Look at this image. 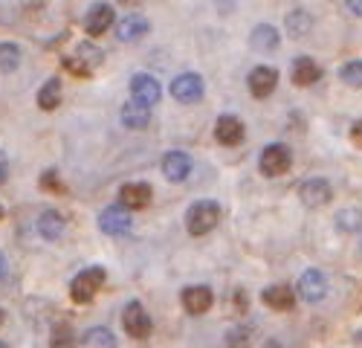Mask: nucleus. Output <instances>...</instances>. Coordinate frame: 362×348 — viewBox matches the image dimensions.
I'll return each instance as SVG.
<instances>
[{"instance_id":"nucleus-2","label":"nucleus","mask_w":362,"mask_h":348,"mask_svg":"<svg viewBox=\"0 0 362 348\" xmlns=\"http://www.w3.org/2000/svg\"><path fill=\"white\" fill-rule=\"evenodd\" d=\"M105 284V267H87L81 273H76V279L70 282V299L76 305H87Z\"/></svg>"},{"instance_id":"nucleus-12","label":"nucleus","mask_w":362,"mask_h":348,"mask_svg":"<svg viewBox=\"0 0 362 348\" xmlns=\"http://www.w3.org/2000/svg\"><path fill=\"white\" fill-rule=\"evenodd\" d=\"M163 174L171 183H183L192 174V157L186 151H168L163 157Z\"/></svg>"},{"instance_id":"nucleus-10","label":"nucleus","mask_w":362,"mask_h":348,"mask_svg":"<svg viewBox=\"0 0 362 348\" xmlns=\"http://www.w3.org/2000/svg\"><path fill=\"white\" fill-rule=\"evenodd\" d=\"M247 84H250V93H252L255 99H267L269 93L276 91V84H279V70L261 64V67H255V70L250 73Z\"/></svg>"},{"instance_id":"nucleus-22","label":"nucleus","mask_w":362,"mask_h":348,"mask_svg":"<svg viewBox=\"0 0 362 348\" xmlns=\"http://www.w3.org/2000/svg\"><path fill=\"white\" fill-rule=\"evenodd\" d=\"M38 232H41V238H47V241L62 238V232H64V215H62V212H55V209H47V212H41V221H38Z\"/></svg>"},{"instance_id":"nucleus-33","label":"nucleus","mask_w":362,"mask_h":348,"mask_svg":"<svg viewBox=\"0 0 362 348\" xmlns=\"http://www.w3.org/2000/svg\"><path fill=\"white\" fill-rule=\"evenodd\" d=\"M345 6H348L354 15H359V18H362V0H345Z\"/></svg>"},{"instance_id":"nucleus-34","label":"nucleus","mask_w":362,"mask_h":348,"mask_svg":"<svg viewBox=\"0 0 362 348\" xmlns=\"http://www.w3.org/2000/svg\"><path fill=\"white\" fill-rule=\"evenodd\" d=\"M351 137H354V142H356V145H362V120H359V122L354 125V131H351Z\"/></svg>"},{"instance_id":"nucleus-15","label":"nucleus","mask_w":362,"mask_h":348,"mask_svg":"<svg viewBox=\"0 0 362 348\" xmlns=\"http://www.w3.org/2000/svg\"><path fill=\"white\" fill-rule=\"evenodd\" d=\"M215 139L221 145H238V142H244V122H240L238 116H232V113H223L221 120L215 122Z\"/></svg>"},{"instance_id":"nucleus-7","label":"nucleus","mask_w":362,"mask_h":348,"mask_svg":"<svg viewBox=\"0 0 362 348\" xmlns=\"http://www.w3.org/2000/svg\"><path fill=\"white\" fill-rule=\"evenodd\" d=\"M298 197H301L305 207L319 209V207H327V203H330V197H334V189H330V183L322 180V178H310V180H305V183L298 186Z\"/></svg>"},{"instance_id":"nucleus-36","label":"nucleus","mask_w":362,"mask_h":348,"mask_svg":"<svg viewBox=\"0 0 362 348\" xmlns=\"http://www.w3.org/2000/svg\"><path fill=\"white\" fill-rule=\"evenodd\" d=\"M0 325H4V311H0Z\"/></svg>"},{"instance_id":"nucleus-37","label":"nucleus","mask_w":362,"mask_h":348,"mask_svg":"<svg viewBox=\"0 0 362 348\" xmlns=\"http://www.w3.org/2000/svg\"><path fill=\"white\" fill-rule=\"evenodd\" d=\"M0 218H4V209H0Z\"/></svg>"},{"instance_id":"nucleus-23","label":"nucleus","mask_w":362,"mask_h":348,"mask_svg":"<svg viewBox=\"0 0 362 348\" xmlns=\"http://www.w3.org/2000/svg\"><path fill=\"white\" fill-rule=\"evenodd\" d=\"M62 105V81L58 79H49L41 91H38V108L41 110H55Z\"/></svg>"},{"instance_id":"nucleus-29","label":"nucleus","mask_w":362,"mask_h":348,"mask_svg":"<svg viewBox=\"0 0 362 348\" xmlns=\"http://www.w3.org/2000/svg\"><path fill=\"white\" fill-rule=\"evenodd\" d=\"M339 76L348 87H362V62H348Z\"/></svg>"},{"instance_id":"nucleus-19","label":"nucleus","mask_w":362,"mask_h":348,"mask_svg":"<svg viewBox=\"0 0 362 348\" xmlns=\"http://www.w3.org/2000/svg\"><path fill=\"white\" fill-rule=\"evenodd\" d=\"M293 81L298 84V87H310V84H316L319 79H322V67L313 62L310 55H298L296 62H293Z\"/></svg>"},{"instance_id":"nucleus-13","label":"nucleus","mask_w":362,"mask_h":348,"mask_svg":"<svg viewBox=\"0 0 362 348\" xmlns=\"http://www.w3.org/2000/svg\"><path fill=\"white\" fill-rule=\"evenodd\" d=\"M113 6L110 4H96V6H90L87 18H84V29H87V35H102L107 33V29L113 26Z\"/></svg>"},{"instance_id":"nucleus-3","label":"nucleus","mask_w":362,"mask_h":348,"mask_svg":"<svg viewBox=\"0 0 362 348\" xmlns=\"http://www.w3.org/2000/svg\"><path fill=\"white\" fill-rule=\"evenodd\" d=\"M99 64H102V50H96L93 44H78L76 52L64 58V67L78 79H90Z\"/></svg>"},{"instance_id":"nucleus-38","label":"nucleus","mask_w":362,"mask_h":348,"mask_svg":"<svg viewBox=\"0 0 362 348\" xmlns=\"http://www.w3.org/2000/svg\"><path fill=\"white\" fill-rule=\"evenodd\" d=\"M0 348H6V345H0Z\"/></svg>"},{"instance_id":"nucleus-20","label":"nucleus","mask_w":362,"mask_h":348,"mask_svg":"<svg viewBox=\"0 0 362 348\" xmlns=\"http://www.w3.org/2000/svg\"><path fill=\"white\" fill-rule=\"evenodd\" d=\"M122 125L125 128H131V131H142L148 122H151V108H145V105H139V102H128V105H122Z\"/></svg>"},{"instance_id":"nucleus-21","label":"nucleus","mask_w":362,"mask_h":348,"mask_svg":"<svg viewBox=\"0 0 362 348\" xmlns=\"http://www.w3.org/2000/svg\"><path fill=\"white\" fill-rule=\"evenodd\" d=\"M279 29L276 26H269V23H258L255 29H252V35H250V44H252V50H258V52H273L276 47H279Z\"/></svg>"},{"instance_id":"nucleus-5","label":"nucleus","mask_w":362,"mask_h":348,"mask_svg":"<svg viewBox=\"0 0 362 348\" xmlns=\"http://www.w3.org/2000/svg\"><path fill=\"white\" fill-rule=\"evenodd\" d=\"M122 328H125V334L128 337H134V340H145V337H151V316H148V311H145V305L142 302H128L125 305V311H122Z\"/></svg>"},{"instance_id":"nucleus-6","label":"nucleus","mask_w":362,"mask_h":348,"mask_svg":"<svg viewBox=\"0 0 362 348\" xmlns=\"http://www.w3.org/2000/svg\"><path fill=\"white\" fill-rule=\"evenodd\" d=\"M160 96H163V87H160V81H157L154 76L136 73V76L131 79V99H134V102H139V105H145V108H154V105L160 102Z\"/></svg>"},{"instance_id":"nucleus-28","label":"nucleus","mask_w":362,"mask_h":348,"mask_svg":"<svg viewBox=\"0 0 362 348\" xmlns=\"http://www.w3.org/2000/svg\"><path fill=\"white\" fill-rule=\"evenodd\" d=\"M362 226V212L359 209H342L339 215H337V229H342V232H356Z\"/></svg>"},{"instance_id":"nucleus-11","label":"nucleus","mask_w":362,"mask_h":348,"mask_svg":"<svg viewBox=\"0 0 362 348\" xmlns=\"http://www.w3.org/2000/svg\"><path fill=\"white\" fill-rule=\"evenodd\" d=\"M296 290H298V296L305 302H322L327 296V279L319 270H305Z\"/></svg>"},{"instance_id":"nucleus-9","label":"nucleus","mask_w":362,"mask_h":348,"mask_svg":"<svg viewBox=\"0 0 362 348\" xmlns=\"http://www.w3.org/2000/svg\"><path fill=\"white\" fill-rule=\"evenodd\" d=\"M171 96L183 105H192L203 96V79L197 73H180L174 81H171Z\"/></svg>"},{"instance_id":"nucleus-26","label":"nucleus","mask_w":362,"mask_h":348,"mask_svg":"<svg viewBox=\"0 0 362 348\" xmlns=\"http://www.w3.org/2000/svg\"><path fill=\"white\" fill-rule=\"evenodd\" d=\"M18 64H21L18 44L4 41V44H0V73H12V70H18Z\"/></svg>"},{"instance_id":"nucleus-4","label":"nucleus","mask_w":362,"mask_h":348,"mask_svg":"<svg viewBox=\"0 0 362 348\" xmlns=\"http://www.w3.org/2000/svg\"><path fill=\"white\" fill-rule=\"evenodd\" d=\"M258 166H261V171L267 174V178H281V174H287L290 166H293V154H290L287 145L269 142L258 157Z\"/></svg>"},{"instance_id":"nucleus-31","label":"nucleus","mask_w":362,"mask_h":348,"mask_svg":"<svg viewBox=\"0 0 362 348\" xmlns=\"http://www.w3.org/2000/svg\"><path fill=\"white\" fill-rule=\"evenodd\" d=\"M41 189L44 192H64V186H62V180H58L55 171H44L41 174Z\"/></svg>"},{"instance_id":"nucleus-30","label":"nucleus","mask_w":362,"mask_h":348,"mask_svg":"<svg viewBox=\"0 0 362 348\" xmlns=\"http://www.w3.org/2000/svg\"><path fill=\"white\" fill-rule=\"evenodd\" d=\"M250 345V331L247 328H232L226 337V348H247Z\"/></svg>"},{"instance_id":"nucleus-24","label":"nucleus","mask_w":362,"mask_h":348,"mask_svg":"<svg viewBox=\"0 0 362 348\" xmlns=\"http://www.w3.org/2000/svg\"><path fill=\"white\" fill-rule=\"evenodd\" d=\"M310 26H313V18L305 9H296V12L287 15V33L293 38H305L310 33Z\"/></svg>"},{"instance_id":"nucleus-1","label":"nucleus","mask_w":362,"mask_h":348,"mask_svg":"<svg viewBox=\"0 0 362 348\" xmlns=\"http://www.w3.org/2000/svg\"><path fill=\"white\" fill-rule=\"evenodd\" d=\"M218 221H221V207L215 200H197V203H192L189 207V212H186V229L192 232V236H209L215 226H218Z\"/></svg>"},{"instance_id":"nucleus-27","label":"nucleus","mask_w":362,"mask_h":348,"mask_svg":"<svg viewBox=\"0 0 362 348\" xmlns=\"http://www.w3.org/2000/svg\"><path fill=\"white\" fill-rule=\"evenodd\" d=\"M49 348H76V334L70 325H55L52 328V340Z\"/></svg>"},{"instance_id":"nucleus-17","label":"nucleus","mask_w":362,"mask_h":348,"mask_svg":"<svg viewBox=\"0 0 362 348\" xmlns=\"http://www.w3.org/2000/svg\"><path fill=\"white\" fill-rule=\"evenodd\" d=\"M148 29H151V23H148L142 15L131 12V15H125L122 21L116 23V38L125 41V44H131V41H139V38L148 33Z\"/></svg>"},{"instance_id":"nucleus-16","label":"nucleus","mask_w":362,"mask_h":348,"mask_svg":"<svg viewBox=\"0 0 362 348\" xmlns=\"http://www.w3.org/2000/svg\"><path fill=\"white\" fill-rule=\"evenodd\" d=\"M151 195H154V189L148 183H125L119 189V203H122L125 209H145L151 203Z\"/></svg>"},{"instance_id":"nucleus-35","label":"nucleus","mask_w":362,"mask_h":348,"mask_svg":"<svg viewBox=\"0 0 362 348\" xmlns=\"http://www.w3.org/2000/svg\"><path fill=\"white\" fill-rule=\"evenodd\" d=\"M4 270H6V258L0 255V276H4Z\"/></svg>"},{"instance_id":"nucleus-8","label":"nucleus","mask_w":362,"mask_h":348,"mask_svg":"<svg viewBox=\"0 0 362 348\" xmlns=\"http://www.w3.org/2000/svg\"><path fill=\"white\" fill-rule=\"evenodd\" d=\"M128 212L131 209H125L122 203H119V207H107L99 215V229L105 232V236H125V232H131V226H134Z\"/></svg>"},{"instance_id":"nucleus-25","label":"nucleus","mask_w":362,"mask_h":348,"mask_svg":"<svg viewBox=\"0 0 362 348\" xmlns=\"http://www.w3.org/2000/svg\"><path fill=\"white\" fill-rule=\"evenodd\" d=\"M81 342H84V348H116V337L107 328H90L81 337Z\"/></svg>"},{"instance_id":"nucleus-14","label":"nucleus","mask_w":362,"mask_h":348,"mask_svg":"<svg viewBox=\"0 0 362 348\" xmlns=\"http://www.w3.org/2000/svg\"><path fill=\"white\" fill-rule=\"evenodd\" d=\"M180 299H183V308H186L189 313H194V316L206 313L209 308H212V302H215L212 290H209L206 284H192V287H186Z\"/></svg>"},{"instance_id":"nucleus-18","label":"nucleus","mask_w":362,"mask_h":348,"mask_svg":"<svg viewBox=\"0 0 362 348\" xmlns=\"http://www.w3.org/2000/svg\"><path fill=\"white\" fill-rule=\"evenodd\" d=\"M261 302L273 311H290L296 305V290H290L287 284H269L267 290H261Z\"/></svg>"},{"instance_id":"nucleus-32","label":"nucleus","mask_w":362,"mask_h":348,"mask_svg":"<svg viewBox=\"0 0 362 348\" xmlns=\"http://www.w3.org/2000/svg\"><path fill=\"white\" fill-rule=\"evenodd\" d=\"M6 178H9V160L4 151H0V183H6Z\"/></svg>"}]
</instances>
